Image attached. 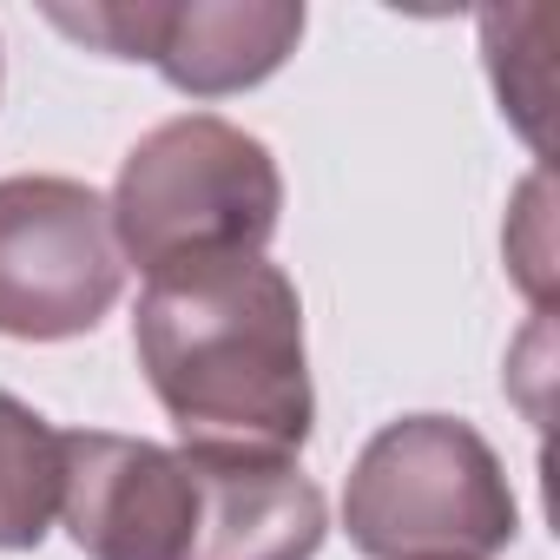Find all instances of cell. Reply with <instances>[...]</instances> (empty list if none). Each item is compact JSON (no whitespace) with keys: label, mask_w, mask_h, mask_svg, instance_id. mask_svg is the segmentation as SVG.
<instances>
[{"label":"cell","mask_w":560,"mask_h":560,"mask_svg":"<svg viewBox=\"0 0 560 560\" xmlns=\"http://www.w3.org/2000/svg\"><path fill=\"white\" fill-rule=\"evenodd\" d=\"M139 370L185 448L298 455L317 422L304 304L270 257L152 277L132 317Z\"/></svg>","instance_id":"cell-1"},{"label":"cell","mask_w":560,"mask_h":560,"mask_svg":"<svg viewBox=\"0 0 560 560\" xmlns=\"http://www.w3.org/2000/svg\"><path fill=\"white\" fill-rule=\"evenodd\" d=\"M106 211L119 257L152 284L231 257H264L284 218V178L257 132L218 113H178L126 152Z\"/></svg>","instance_id":"cell-2"},{"label":"cell","mask_w":560,"mask_h":560,"mask_svg":"<svg viewBox=\"0 0 560 560\" xmlns=\"http://www.w3.org/2000/svg\"><path fill=\"white\" fill-rule=\"evenodd\" d=\"M350 547L370 560H494L514 527L501 455L462 416L383 422L343 488Z\"/></svg>","instance_id":"cell-3"},{"label":"cell","mask_w":560,"mask_h":560,"mask_svg":"<svg viewBox=\"0 0 560 560\" xmlns=\"http://www.w3.org/2000/svg\"><path fill=\"white\" fill-rule=\"evenodd\" d=\"M126 284L113 211L93 185L60 172L0 178V337H86Z\"/></svg>","instance_id":"cell-4"},{"label":"cell","mask_w":560,"mask_h":560,"mask_svg":"<svg viewBox=\"0 0 560 560\" xmlns=\"http://www.w3.org/2000/svg\"><path fill=\"white\" fill-rule=\"evenodd\" d=\"M47 21L106 60H152L178 93L224 100L270 80L304 40L291 0H113V8H47Z\"/></svg>","instance_id":"cell-5"},{"label":"cell","mask_w":560,"mask_h":560,"mask_svg":"<svg viewBox=\"0 0 560 560\" xmlns=\"http://www.w3.org/2000/svg\"><path fill=\"white\" fill-rule=\"evenodd\" d=\"M67 481L60 521L86 560H185L198 527V475L185 448L145 435L73 429L60 435Z\"/></svg>","instance_id":"cell-6"},{"label":"cell","mask_w":560,"mask_h":560,"mask_svg":"<svg viewBox=\"0 0 560 560\" xmlns=\"http://www.w3.org/2000/svg\"><path fill=\"white\" fill-rule=\"evenodd\" d=\"M185 462L198 475V527L185 560H317L330 514L298 455L185 448Z\"/></svg>","instance_id":"cell-7"},{"label":"cell","mask_w":560,"mask_h":560,"mask_svg":"<svg viewBox=\"0 0 560 560\" xmlns=\"http://www.w3.org/2000/svg\"><path fill=\"white\" fill-rule=\"evenodd\" d=\"M60 481H67L60 429L0 389V547L8 553L47 540L60 514Z\"/></svg>","instance_id":"cell-8"}]
</instances>
